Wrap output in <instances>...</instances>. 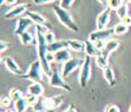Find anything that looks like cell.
I'll return each instance as SVG.
<instances>
[{
    "label": "cell",
    "mask_w": 131,
    "mask_h": 112,
    "mask_svg": "<svg viewBox=\"0 0 131 112\" xmlns=\"http://www.w3.org/2000/svg\"><path fill=\"white\" fill-rule=\"evenodd\" d=\"M47 30V27L44 26L36 25L35 29V38H36V47H37V54H38V60H39L41 67H43L44 74L47 76L52 75V69H50V64L46 60V54L48 52V44L46 43V39L44 37V34Z\"/></svg>",
    "instance_id": "obj_1"
},
{
    "label": "cell",
    "mask_w": 131,
    "mask_h": 112,
    "mask_svg": "<svg viewBox=\"0 0 131 112\" xmlns=\"http://www.w3.org/2000/svg\"><path fill=\"white\" fill-rule=\"evenodd\" d=\"M53 10H54L56 17H57V19L59 20V23H61L62 25H64L67 29H70V30H72V31H75V33L79 31V26L76 25L73 17L71 16V14L68 13L66 9L62 8L59 5H56L53 7Z\"/></svg>",
    "instance_id": "obj_2"
},
{
    "label": "cell",
    "mask_w": 131,
    "mask_h": 112,
    "mask_svg": "<svg viewBox=\"0 0 131 112\" xmlns=\"http://www.w3.org/2000/svg\"><path fill=\"white\" fill-rule=\"evenodd\" d=\"M43 75H44V71H43V67H41V64L39 60H36L30 64L27 73L23 74L21 77L26 80H30L32 82H39L40 83L43 81Z\"/></svg>",
    "instance_id": "obj_3"
},
{
    "label": "cell",
    "mask_w": 131,
    "mask_h": 112,
    "mask_svg": "<svg viewBox=\"0 0 131 112\" xmlns=\"http://www.w3.org/2000/svg\"><path fill=\"white\" fill-rule=\"evenodd\" d=\"M92 74V70H91V57L90 56H85L84 62L81 65V70H80V76H79V82H80V86L82 89L86 87L89 81L91 79Z\"/></svg>",
    "instance_id": "obj_4"
},
{
    "label": "cell",
    "mask_w": 131,
    "mask_h": 112,
    "mask_svg": "<svg viewBox=\"0 0 131 112\" xmlns=\"http://www.w3.org/2000/svg\"><path fill=\"white\" fill-rule=\"evenodd\" d=\"M49 85L53 87H58V89L64 90L65 92H71V86L68 83L63 79L62 73H59V71L56 69L52 72V75L49 76Z\"/></svg>",
    "instance_id": "obj_5"
},
{
    "label": "cell",
    "mask_w": 131,
    "mask_h": 112,
    "mask_svg": "<svg viewBox=\"0 0 131 112\" xmlns=\"http://www.w3.org/2000/svg\"><path fill=\"white\" fill-rule=\"evenodd\" d=\"M83 62H84V58L81 60V58H71L67 62H65L64 64H62V75L63 77H67L70 76L72 73L75 71L80 65H82Z\"/></svg>",
    "instance_id": "obj_6"
},
{
    "label": "cell",
    "mask_w": 131,
    "mask_h": 112,
    "mask_svg": "<svg viewBox=\"0 0 131 112\" xmlns=\"http://www.w3.org/2000/svg\"><path fill=\"white\" fill-rule=\"evenodd\" d=\"M114 34L113 28L110 29H102V30H95L89 35V40H91L92 43L96 42V40H104V42H108V40L112 39V36Z\"/></svg>",
    "instance_id": "obj_7"
},
{
    "label": "cell",
    "mask_w": 131,
    "mask_h": 112,
    "mask_svg": "<svg viewBox=\"0 0 131 112\" xmlns=\"http://www.w3.org/2000/svg\"><path fill=\"white\" fill-rule=\"evenodd\" d=\"M41 109L45 111H54L55 109L61 107L63 103V98L61 95H56L53 98H44L40 101Z\"/></svg>",
    "instance_id": "obj_8"
},
{
    "label": "cell",
    "mask_w": 131,
    "mask_h": 112,
    "mask_svg": "<svg viewBox=\"0 0 131 112\" xmlns=\"http://www.w3.org/2000/svg\"><path fill=\"white\" fill-rule=\"evenodd\" d=\"M110 17H111V9L109 7H106L99 16L96 19V28L97 30H102L105 29V27L108 26V24L110 21Z\"/></svg>",
    "instance_id": "obj_9"
},
{
    "label": "cell",
    "mask_w": 131,
    "mask_h": 112,
    "mask_svg": "<svg viewBox=\"0 0 131 112\" xmlns=\"http://www.w3.org/2000/svg\"><path fill=\"white\" fill-rule=\"evenodd\" d=\"M28 9V5L27 4H20L15 6L14 8H11L10 10H8L5 14V18L6 19H14L16 17H20L24 13H26Z\"/></svg>",
    "instance_id": "obj_10"
},
{
    "label": "cell",
    "mask_w": 131,
    "mask_h": 112,
    "mask_svg": "<svg viewBox=\"0 0 131 112\" xmlns=\"http://www.w3.org/2000/svg\"><path fill=\"white\" fill-rule=\"evenodd\" d=\"M32 23L28 17H23V18H19L18 21H17V26H16V29H15V34L17 36H20L23 35L24 33L28 31V28L32 26Z\"/></svg>",
    "instance_id": "obj_11"
},
{
    "label": "cell",
    "mask_w": 131,
    "mask_h": 112,
    "mask_svg": "<svg viewBox=\"0 0 131 112\" xmlns=\"http://www.w3.org/2000/svg\"><path fill=\"white\" fill-rule=\"evenodd\" d=\"M26 16H27L28 18L35 24V25L44 26V27H47L48 29H50L49 24L47 23V20L45 19V17H43L40 14L35 13V11H29V10H27V11H26Z\"/></svg>",
    "instance_id": "obj_12"
},
{
    "label": "cell",
    "mask_w": 131,
    "mask_h": 112,
    "mask_svg": "<svg viewBox=\"0 0 131 112\" xmlns=\"http://www.w3.org/2000/svg\"><path fill=\"white\" fill-rule=\"evenodd\" d=\"M2 62H4L5 66L8 69V71H10L13 74H15V75H20V76L24 74L21 69L19 67V65L11 57H8V56H7V57H4V58H2Z\"/></svg>",
    "instance_id": "obj_13"
},
{
    "label": "cell",
    "mask_w": 131,
    "mask_h": 112,
    "mask_svg": "<svg viewBox=\"0 0 131 112\" xmlns=\"http://www.w3.org/2000/svg\"><path fill=\"white\" fill-rule=\"evenodd\" d=\"M119 46H120L119 40H117V39H110V40H108V42L105 43V46H104V48L102 49V52H101V55L104 56L105 58H108V60H109L110 54H111L112 52H114Z\"/></svg>",
    "instance_id": "obj_14"
},
{
    "label": "cell",
    "mask_w": 131,
    "mask_h": 112,
    "mask_svg": "<svg viewBox=\"0 0 131 112\" xmlns=\"http://www.w3.org/2000/svg\"><path fill=\"white\" fill-rule=\"evenodd\" d=\"M28 93L32 94V95L37 96V98H40L44 94V86L43 84L39 83V82H34L28 86Z\"/></svg>",
    "instance_id": "obj_15"
},
{
    "label": "cell",
    "mask_w": 131,
    "mask_h": 112,
    "mask_svg": "<svg viewBox=\"0 0 131 112\" xmlns=\"http://www.w3.org/2000/svg\"><path fill=\"white\" fill-rule=\"evenodd\" d=\"M71 58H72V56H71V53L67 48H64L55 53V62L58 64H64L65 62H67Z\"/></svg>",
    "instance_id": "obj_16"
},
{
    "label": "cell",
    "mask_w": 131,
    "mask_h": 112,
    "mask_svg": "<svg viewBox=\"0 0 131 112\" xmlns=\"http://www.w3.org/2000/svg\"><path fill=\"white\" fill-rule=\"evenodd\" d=\"M68 48H71L74 52H85V42L82 40H77V39H68Z\"/></svg>",
    "instance_id": "obj_17"
},
{
    "label": "cell",
    "mask_w": 131,
    "mask_h": 112,
    "mask_svg": "<svg viewBox=\"0 0 131 112\" xmlns=\"http://www.w3.org/2000/svg\"><path fill=\"white\" fill-rule=\"evenodd\" d=\"M85 54L86 56H90V57H96V56L101 55V51L96 48L94 46V44L91 40H85Z\"/></svg>",
    "instance_id": "obj_18"
},
{
    "label": "cell",
    "mask_w": 131,
    "mask_h": 112,
    "mask_svg": "<svg viewBox=\"0 0 131 112\" xmlns=\"http://www.w3.org/2000/svg\"><path fill=\"white\" fill-rule=\"evenodd\" d=\"M68 47V44H67V40H56L53 44L48 45V52H52V53H57L58 51H62L64 48H67Z\"/></svg>",
    "instance_id": "obj_19"
},
{
    "label": "cell",
    "mask_w": 131,
    "mask_h": 112,
    "mask_svg": "<svg viewBox=\"0 0 131 112\" xmlns=\"http://www.w3.org/2000/svg\"><path fill=\"white\" fill-rule=\"evenodd\" d=\"M103 75H104V79L105 81L109 83V85L111 87H113L115 85V75H114V72H113L112 67L108 66L106 69L103 70Z\"/></svg>",
    "instance_id": "obj_20"
},
{
    "label": "cell",
    "mask_w": 131,
    "mask_h": 112,
    "mask_svg": "<svg viewBox=\"0 0 131 112\" xmlns=\"http://www.w3.org/2000/svg\"><path fill=\"white\" fill-rule=\"evenodd\" d=\"M28 109V103L25 98H21L17 101H15V110L17 112H26Z\"/></svg>",
    "instance_id": "obj_21"
},
{
    "label": "cell",
    "mask_w": 131,
    "mask_h": 112,
    "mask_svg": "<svg viewBox=\"0 0 131 112\" xmlns=\"http://www.w3.org/2000/svg\"><path fill=\"white\" fill-rule=\"evenodd\" d=\"M19 40L23 45H29V44L32 43L34 37H32V35L29 33V31H26V33H24L23 35L19 36Z\"/></svg>",
    "instance_id": "obj_22"
},
{
    "label": "cell",
    "mask_w": 131,
    "mask_h": 112,
    "mask_svg": "<svg viewBox=\"0 0 131 112\" xmlns=\"http://www.w3.org/2000/svg\"><path fill=\"white\" fill-rule=\"evenodd\" d=\"M128 26H126L123 23H119L113 27V30H114V34L120 36V35H124L128 31Z\"/></svg>",
    "instance_id": "obj_23"
},
{
    "label": "cell",
    "mask_w": 131,
    "mask_h": 112,
    "mask_svg": "<svg viewBox=\"0 0 131 112\" xmlns=\"http://www.w3.org/2000/svg\"><path fill=\"white\" fill-rule=\"evenodd\" d=\"M128 10H129V8H128L127 2H123V4H122L115 11H117L118 17L122 20V19L124 18V17H127V16H128Z\"/></svg>",
    "instance_id": "obj_24"
},
{
    "label": "cell",
    "mask_w": 131,
    "mask_h": 112,
    "mask_svg": "<svg viewBox=\"0 0 131 112\" xmlns=\"http://www.w3.org/2000/svg\"><path fill=\"white\" fill-rule=\"evenodd\" d=\"M108 61H109L108 58H105L102 55H99V56H96V57H95V63H96V65L99 66L100 69H102V70L106 69V67L109 66Z\"/></svg>",
    "instance_id": "obj_25"
},
{
    "label": "cell",
    "mask_w": 131,
    "mask_h": 112,
    "mask_svg": "<svg viewBox=\"0 0 131 112\" xmlns=\"http://www.w3.org/2000/svg\"><path fill=\"white\" fill-rule=\"evenodd\" d=\"M9 98L13 100V101H17V100L23 98V93L21 91L18 89H11L9 91Z\"/></svg>",
    "instance_id": "obj_26"
},
{
    "label": "cell",
    "mask_w": 131,
    "mask_h": 112,
    "mask_svg": "<svg viewBox=\"0 0 131 112\" xmlns=\"http://www.w3.org/2000/svg\"><path fill=\"white\" fill-rule=\"evenodd\" d=\"M123 2H124L123 0H108L106 7H109L111 10H117Z\"/></svg>",
    "instance_id": "obj_27"
},
{
    "label": "cell",
    "mask_w": 131,
    "mask_h": 112,
    "mask_svg": "<svg viewBox=\"0 0 131 112\" xmlns=\"http://www.w3.org/2000/svg\"><path fill=\"white\" fill-rule=\"evenodd\" d=\"M44 37H45L46 39V43L50 45V44H53L54 42H56V37H55V34L53 33L52 30H49V29H47L45 31V34H44Z\"/></svg>",
    "instance_id": "obj_28"
},
{
    "label": "cell",
    "mask_w": 131,
    "mask_h": 112,
    "mask_svg": "<svg viewBox=\"0 0 131 112\" xmlns=\"http://www.w3.org/2000/svg\"><path fill=\"white\" fill-rule=\"evenodd\" d=\"M25 99H26V101H27V103H28V107H35V105H36V103L38 102V98H37V96L32 95V94H29V93L25 96Z\"/></svg>",
    "instance_id": "obj_29"
},
{
    "label": "cell",
    "mask_w": 131,
    "mask_h": 112,
    "mask_svg": "<svg viewBox=\"0 0 131 112\" xmlns=\"http://www.w3.org/2000/svg\"><path fill=\"white\" fill-rule=\"evenodd\" d=\"M74 1H75V0H61V2H59V6H61L62 8H64V9L68 10L73 6Z\"/></svg>",
    "instance_id": "obj_30"
},
{
    "label": "cell",
    "mask_w": 131,
    "mask_h": 112,
    "mask_svg": "<svg viewBox=\"0 0 131 112\" xmlns=\"http://www.w3.org/2000/svg\"><path fill=\"white\" fill-rule=\"evenodd\" d=\"M11 100L9 96L8 98H2L1 99V102H0V105H1V109H8L10 107V104H11Z\"/></svg>",
    "instance_id": "obj_31"
},
{
    "label": "cell",
    "mask_w": 131,
    "mask_h": 112,
    "mask_svg": "<svg viewBox=\"0 0 131 112\" xmlns=\"http://www.w3.org/2000/svg\"><path fill=\"white\" fill-rule=\"evenodd\" d=\"M104 112H120V109H119V107H117L115 104H110L105 108Z\"/></svg>",
    "instance_id": "obj_32"
},
{
    "label": "cell",
    "mask_w": 131,
    "mask_h": 112,
    "mask_svg": "<svg viewBox=\"0 0 131 112\" xmlns=\"http://www.w3.org/2000/svg\"><path fill=\"white\" fill-rule=\"evenodd\" d=\"M105 43L106 42H104V40H96V42H93L94 46L96 47L99 51H101V52H102V49L104 48V46H105Z\"/></svg>",
    "instance_id": "obj_33"
},
{
    "label": "cell",
    "mask_w": 131,
    "mask_h": 112,
    "mask_svg": "<svg viewBox=\"0 0 131 112\" xmlns=\"http://www.w3.org/2000/svg\"><path fill=\"white\" fill-rule=\"evenodd\" d=\"M46 60H47V62H48L49 64L52 63V62H55V54L54 53H52V52H47Z\"/></svg>",
    "instance_id": "obj_34"
},
{
    "label": "cell",
    "mask_w": 131,
    "mask_h": 112,
    "mask_svg": "<svg viewBox=\"0 0 131 112\" xmlns=\"http://www.w3.org/2000/svg\"><path fill=\"white\" fill-rule=\"evenodd\" d=\"M54 1H56V0H34V2L36 5H47V4H52Z\"/></svg>",
    "instance_id": "obj_35"
},
{
    "label": "cell",
    "mask_w": 131,
    "mask_h": 112,
    "mask_svg": "<svg viewBox=\"0 0 131 112\" xmlns=\"http://www.w3.org/2000/svg\"><path fill=\"white\" fill-rule=\"evenodd\" d=\"M17 2V0H0V4H1V6L6 4V5H8V6H13L15 5Z\"/></svg>",
    "instance_id": "obj_36"
},
{
    "label": "cell",
    "mask_w": 131,
    "mask_h": 112,
    "mask_svg": "<svg viewBox=\"0 0 131 112\" xmlns=\"http://www.w3.org/2000/svg\"><path fill=\"white\" fill-rule=\"evenodd\" d=\"M121 23H123L124 25L129 27V26L131 25V17H130V16H127V17H124V18L121 20Z\"/></svg>",
    "instance_id": "obj_37"
},
{
    "label": "cell",
    "mask_w": 131,
    "mask_h": 112,
    "mask_svg": "<svg viewBox=\"0 0 131 112\" xmlns=\"http://www.w3.org/2000/svg\"><path fill=\"white\" fill-rule=\"evenodd\" d=\"M7 48H8V44L4 42V40H1V43H0V51H1V53H4Z\"/></svg>",
    "instance_id": "obj_38"
},
{
    "label": "cell",
    "mask_w": 131,
    "mask_h": 112,
    "mask_svg": "<svg viewBox=\"0 0 131 112\" xmlns=\"http://www.w3.org/2000/svg\"><path fill=\"white\" fill-rule=\"evenodd\" d=\"M64 112H77V111H76V109L74 108V105H72V104H71L70 107L67 108V110H65Z\"/></svg>",
    "instance_id": "obj_39"
},
{
    "label": "cell",
    "mask_w": 131,
    "mask_h": 112,
    "mask_svg": "<svg viewBox=\"0 0 131 112\" xmlns=\"http://www.w3.org/2000/svg\"><path fill=\"white\" fill-rule=\"evenodd\" d=\"M97 1H99L101 5H103V6H106V5H108V0H97Z\"/></svg>",
    "instance_id": "obj_40"
},
{
    "label": "cell",
    "mask_w": 131,
    "mask_h": 112,
    "mask_svg": "<svg viewBox=\"0 0 131 112\" xmlns=\"http://www.w3.org/2000/svg\"><path fill=\"white\" fill-rule=\"evenodd\" d=\"M6 112H17V111L16 110H7Z\"/></svg>",
    "instance_id": "obj_41"
},
{
    "label": "cell",
    "mask_w": 131,
    "mask_h": 112,
    "mask_svg": "<svg viewBox=\"0 0 131 112\" xmlns=\"http://www.w3.org/2000/svg\"><path fill=\"white\" fill-rule=\"evenodd\" d=\"M37 112H47V111H45V110H40V111H37Z\"/></svg>",
    "instance_id": "obj_42"
},
{
    "label": "cell",
    "mask_w": 131,
    "mask_h": 112,
    "mask_svg": "<svg viewBox=\"0 0 131 112\" xmlns=\"http://www.w3.org/2000/svg\"><path fill=\"white\" fill-rule=\"evenodd\" d=\"M129 112H131V107H130V109H129Z\"/></svg>",
    "instance_id": "obj_43"
},
{
    "label": "cell",
    "mask_w": 131,
    "mask_h": 112,
    "mask_svg": "<svg viewBox=\"0 0 131 112\" xmlns=\"http://www.w3.org/2000/svg\"><path fill=\"white\" fill-rule=\"evenodd\" d=\"M128 1H129V2H131V0H128Z\"/></svg>",
    "instance_id": "obj_44"
},
{
    "label": "cell",
    "mask_w": 131,
    "mask_h": 112,
    "mask_svg": "<svg viewBox=\"0 0 131 112\" xmlns=\"http://www.w3.org/2000/svg\"><path fill=\"white\" fill-rule=\"evenodd\" d=\"M1 112H4V111H1Z\"/></svg>",
    "instance_id": "obj_45"
}]
</instances>
